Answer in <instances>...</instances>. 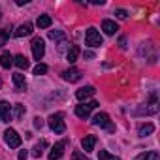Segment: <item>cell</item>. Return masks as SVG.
Instances as JSON below:
<instances>
[{
    "instance_id": "cell-1",
    "label": "cell",
    "mask_w": 160,
    "mask_h": 160,
    "mask_svg": "<svg viewBox=\"0 0 160 160\" xmlns=\"http://www.w3.org/2000/svg\"><path fill=\"white\" fill-rule=\"evenodd\" d=\"M49 128H51L55 134H64V130H66L64 115H62V113H53V115L49 117Z\"/></svg>"
},
{
    "instance_id": "cell-2",
    "label": "cell",
    "mask_w": 160,
    "mask_h": 160,
    "mask_svg": "<svg viewBox=\"0 0 160 160\" xmlns=\"http://www.w3.org/2000/svg\"><path fill=\"white\" fill-rule=\"evenodd\" d=\"M85 43L89 45V47H100L102 43H104V38L100 36V32L96 30V28H87V32H85Z\"/></svg>"
},
{
    "instance_id": "cell-3",
    "label": "cell",
    "mask_w": 160,
    "mask_h": 160,
    "mask_svg": "<svg viewBox=\"0 0 160 160\" xmlns=\"http://www.w3.org/2000/svg\"><path fill=\"white\" fill-rule=\"evenodd\" d=\"M92 124H94V126H100V128H106L108 132H113V130H115V126H113V122H111V119H109L108 113H98V115H94Z\"/></svg>"
},
{
    "instance_id": "cell-4",
    "label": "cell",
    "mask_w": 160,
    "mask_h": 160,
    "mask_svg": "<svg viewBox=\"0 0 160 160\" xmlns=\"http://www.w3.org/2000/svg\"><path fill=\"white\" fill-rule=\"evenodd\" d=\"M96 106H98L96 100H91V102H87V104H79V106H75V115H77L79 119H87V117L91 115V111H92Z\"/></svg>"
},
{
    "instance_id": "cell-5",
    "label": "cell",
    "mask_w": 160,
    "mask_h": 160,
    "mask_svg": "<svg viewBox=\"0 0 160 160\" xmlns=\"http://www.w3.org/2000/svg\"><path fill=\"white\" fill-rule=\"evenodd\" d=\"M30 47H32V55H34V58H36V60H42L43 55H45V42H43L42 38H34L32 43H30Z\"/></svg>"
},
{
    "instance_id": "cell-6",
    "label": "cell",
    "mask_w": 160,
    "mask_h": 160,
    "mask_svg": "<svg viewBox=\"0 0 160 160\" xmlns=\"http://www.w3.org/2000/svg\"><path fill=\"white\" fill-rule=\"evenodd\" d=\"M4 139H6V143H8L12 149H17V147L21 145V136H19L13 128H8V130L4 132Z\"/></svg>"
},
{
    "instance_id": "cell-7",
    "label": "cell",
    "mask_w": 160,
    "mask_h": 160,
    "mask_svg": "<svg viewBox=\"0 0 160 160\" xmlns=\"http://www.w3.org/2000/svg\"><path fill=\"white\" fill-rule=\"evenodd\" d=\"M10 117H12V108L8 102L0 100V122H10Z\"/></svg>"
},
{
    "instance_id": "cell-8",
    "label": "cell",
    "mask_w": 160,
    "mask_h": 160,
    "mask_svg": "<svg viewBox=\"0 0 160 160\" xmlns=\"http://www.w3.org/2000/svg\"><path fill=\"white\" fill-rule=\"evenodd\" d=\"M62 77L66 79V81H70V83H77L79 79H81V72H79L77 68H70V70L62 72Z\"/></svg>"
},
{
    "instance_id": "cell-9",
    "label": "cell",
    "mask_w": 160,
    "mask_h": 160,
    "mask_svg": "<svg viewBox=\"0 0 160 160\" xmlns=\"http://www.w3.org/2000/svg\"><path fill=\"white\" fill-rule=\"evenodd\" d=\"M102 30H104L108 36H113V34L119 30V27H117L115 21H111V19H104V21H102Z\"/></svg>"
},
{
    "instance_id": "cell-10",
    "label": "cell",
    "mask_w": 160,
    "mask_h": 160,
    "mask_svg": "<svg viewBox=\"0 0 160 160\" xmlns=\"http://www.w3.org/2000/svg\"><path fill=\"white\" fill-rule=\"evenodd\" d=\"M96 141H98V138H96V136H85V138L81 139V147L85 149V152H91V151L94 149Z\"/></svg>"
},
{
    "instance_id": "cell-11",
    "label": "cell",
    "mask_w": 160,
    "mask_h": 160,
    "mask_svg": "<svg viewBox=\"0 0 160 160\" xmlns=\"http://www.w3.org/2000/svg\"><path fill=\"white\" fill-rule=\"evenodd\" d=\"M64 141H58L53 149H51V152H49V160H58L62 154H64Z\"/></svg>"
},
{
    "instance_id": "cell-12",
    "label": "cell",
    "mask_w": 160,
    "mask_h": 160,
    "mask_svg": "<svg viewBox=\"0 0 160 160\" xmlns=\"http://www.w3.org/2000/svg\"><path fill=\"white\" fill-rule=\"evenodd\" d=\"M30 34H32V25H30V23L21 25V27L13 32V36H15V38H23V36H30Z\"/></svg>"
},
{
    "instance_id": "cell-13",
    "label": "cell",
    "mask_w": 160,
    "mask_h": 160,
    "mask_svg": "<svg viewBox=\"0 0 160 160\" xmlns=\"http://www.w3.org/2000/svg\"><path fill=\"white\" fill-rule=\"evenodd\" d=\"M13 85L17 91H27V81L23 73H13Z\"/></svg>"
},
{
    "instance_id": "cell-14",
    "label": "cell",
    "mask_w": 160,
    "mask_h": 160,
    "mask_svg": "<svg viewBox=\"0 0 160 160\" xmlns=\"http://www.w3.org/2000/svg\"><path fill=\"white\" fill-rule=\"evenodd\" d=\"M96 91H94V87H83V89H79L77 92H75V96H77V100H85V98H89V96H92Z\"/></svg>"
},
{
    "instance_id": "cell-15",
    "label": "cell",
    "mask_w": 160,
    "mask_h": 160,
    "mask_svg": "<svg viewBox=\"0 0 160 160\" xmlns=\"http://www.w3.org/2000/svg\"><path fill=\"white\" fill-rule=\"evenodd\" d=\"M12 64H13V57L8 51H4L2 55H0V66L8 70V68H12Z\"/></svg>"
},
{
    "instance_id": "cell-16",
    "label": "cell",
    "mask_w": 160,
    "mask_h": 160,
    "mask_svg": "<svg viewBox=\"0 0 160 160\" xmlns=\"http://www.w3.org/2000/svg\"><path fill=\"white\" fill-rule=\"evenodd\" d=\"M13 64H15L19 70H27V68H28V58H27L25 55H17V57L13 58Z\"/></svg>"
},
{
    "instance_id": "cell-17",
    "label": "cell",
    "mask_w": 160,
    "mask_h": 160,
    "mask_svg": "<svg viewBox=\"0 0 160 160\" xmlns=\"http://www.w3.org/2000/svg\"><path fill=\"white\" fill-rule=\"evenodd\" d=\"M77 57H79V47H77V45H72V47L68 49V55H66L68 62H70V64H73V62L77 60Z\"/></svg>"
},
{
    "instance_id": "cell-18",
    "label": "cell",
    "mask_w": 160,
    "mask_h": 160,
    "mask_svg": "<svg viewBox=\"0 0 160 160\" xmlns=\"http://www.w3.org/2000/svg\"><path fill=\"white\" fill-rule=\"evenodd\" d=\"M152 132H154V124H151V122L141 124V126H139V130H138V134H139L141 138H145V136H149V134H152Z\"/></svg>"
},
{
    "instance_id": "cell-19",
    "label": "cell",
    "mask_w": 160,
    "mask_h": 160,
    "mask_svg": "<svg viewBox=\"0 0 160 160\" xmlns=\"http://www.w3.org/2000/svg\"><path fill=\"white\" fill-rule=\"evenodd\" d=\"M45 147H47V141H45V139H42L40 143H36V145H34V149H32V156H36V158H38V156H42Z\"/></svg>"
},
{
    "instance_id": "cell-20",
    "label": "cell",
    "mask_w": 160,
    "mask_h": 160,
    "mask_svg": "<svg viewBox=\"0 0 160 160\" xmlns=\"http://www.w3.org/2000/svg\"><path fill=\"white\" fill-rule=\"evenodd\" d=\"M51 23H53V19H51L49 15H40L36 25H38L40 28H49V27H51Z\"/></svg>"
},
{
    "instance_id": "cell-21",
    "label": "cell",
    "mask_w": 160,
    "mask_h": 160,
    "mask_svg": "<svg viewBox=\"0 0 160 160\" xmlns=\"http://www.w3.org/2000/svg\"><path fill=\"white\" fill-rule=\"evenodd\" d=\"M136 160H160V154H158V151H149L145 154H139Z\"/></svg>"
},
{
    "instance_id": "cell-22",
    "label": "cell",
    "mask_w": 160,
    "mask_h": 160,
    "mask_svg": "<svg viewBox=\"0 0 160 160\" xmlns=\"http://www.w3.org/2000/svg\"><path fill=\"white\" fill-rule=\"evenodd\" d=\"M23 115H25V106H23V104H15V106H13V117L19 121Z\"/></svg>"
},
{
    "instance_id": "cell-23",
    "label": "cell",
    "mask_w": 160,
    "mask_h": 160,
    "mask_svg": "<svg viewBox=\"0 0 160 160\" xmlns=\"http://www.w3.org/2000/svg\"><path fill=\"white\" fill-rule=\"evenodd\" d=\"M98 156H100V160H121L119 156H115V154H109L108 151H98Z\"/></svg>"
},
{
    "instance_id": "cell-24",
    "label": "cell",
    "mask_w": 160,
    "mask_h": 160,
    "mask_svg": "<svg viewBox=\"0 0 160 160\" xmlns=\"http://www.w3.org/2000/svg\"><path fill=\"white\" fill-rule=\"evenodd\" d=\"M49 38L62 42V40H64V34H62V30H49Z\"/></svg>"
},
{
    "instance_id": "cell-25",
    "label": "cell",
    "mask_w": 160,
    "mask_h": 160,
    "mask_svg": "<svg viewBox=\"0 0 160 160\" xmlns=\"http://www.w3.org/2000/svg\"><path fill=\"white\" fill-rule=\"evenodd\" d=\"M8 34H10V28H4V30H0V47H2L8 40Z\"/></svg>"
},
{
    "instance_id": "cell-26",
    "label": "cell",
    "mask_w": 160,
    "mask_h": 160,
    "mask_svg": "<svg viewBox=\"0 0 160 160\" xmlns=\"http://www.w3.org/2000/svg\"><path fill=\"white\" fill-rule=\"evenodd\" d=\"M47 72V66L45 64H38L36 68H34V75H43Z\"/></svg>"
},
{
    "instance_id": "cell-27",
    "label": "cell",
    "mask_w": 160,
    "mask_h": 160,
    "mask_svg": "<svg viewBox=\"0 0 160 160\" xmlns=\"http://www.w3.org/2000/svg\"><path fill=\"white\" fill-rule=\"evenodd\" d=\"M72 160H87V156H85V152L73 151V152H72Z\"/></svg>"
},
{
    "instance_id": "cell-28",
    "label": "cell",
    "mask_w": 160,
    "mask_h": 160,
    "mask_svg": "<svg viewBox=\"0 0 160 160\" xmlns=\"http://www.w3.org/2000/svg\"><path fill=\"white\" fill-rule=\"evenodd\" d=\"M115 15H117L119 19H126V17H128V12H126V10H115Z\"/></svg>"
},
{
    "instance_id": "cell-29",
    "label": "cell",
    "mask_w": 160,
    "mask_h": 160,
    "mask_svg": "<svg viewBox=\"0 0 160 160\" xmlns=\"http://www.w3.org/2000/svg\"><path fill=\"white\" fill-rule=\"evenodd\" d=\"M66 47H68V42H66V40H62V42H58V47H57V49H58V53H64V51H66Z\"/></svg>"
},
{
    "instance_id": "cell-30",
    "label": "cell",
    "mask_w": 160,
    "mask_h": 160,
    "mask_svg": "<svg viewBox=\"0 0 160 160\" xmlns=\"http://www.w3.org/2000/svg\"><path fill=\"white\" fill-rule=\"evenodd\" d=\"M34 126H36V128H42V126H43V121H42L40 117H36V119H34Z\"/></svg>"
},
{
    "instance_id": "cell-31",
    "label": "cell",
    "mask_w": 160,
    "mask_h": 160,
    "mask_svg": "<svg viewBox=\"0 0 160 160\" xmlns=\"http://www.w3.org/2000/svg\"><path fill=\"white\" fill-rule=\"evenodd\" d=\"M27 156H28V152H27V151H21L17 158H19V160H27Z\"/></svg>"
},
{
    "instance_id": "cell-32",
    "label": "cell",
    "mask_w": 160,
    "mask_h": 160,
    "mask_svg": "<svg viewBox=\"0 0 160 160\" xmlns=\"http://www.w3.org/2000/svg\"><path fill=\"white\" fill-rule=\"evenodd\" d=\"M85 58H94V53L92 51H85Z\"/></svg>"
},
{
    "instance_id": "cell-33",
    "label": "cell",
    "mask_w": 160,
    "mask_h": 160,
    "mask_svg": "<svg viewBox=\"0 0 160 160\" xmlns=\"http://www.w3.org/2000/svg\"><path fill=\"white\" fill-rule=\"evenodd\" d=\"M119 43H121V47H126V40H124V38H121Z\"/></svg>"
},
{
    "instance_id": "cell-34",
    "label": "cell",
    "mask_w": 160,
    "mask_h": 160,
    "mask_svg": "<svg viewBox=\"0 0 160 160\" xmlns=\"http://www.w3.org/2000/svg\"><path fill=\"white\" fill-rule=\"evenodd\" d=\"M0 85H2V81H0Z\"/></svg>"
},
{
    "instance_id": "cell-35",
    "label": "cell",
    "mask_w": 160,
    "mask_h": 160,
    "mask_svg": "<svg viewBox=\"0 0 160 160\" xmlns=\"http://www.w3.org/2000/svg\"><path fill=\"white\" fill-rule=\"evenodd\" d=\"M0 17H2V13H0Z\"/></svg>"
}]
</instances>
